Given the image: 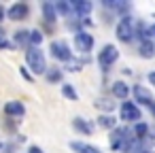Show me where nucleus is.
<instances>
[{"label": "nucleus", "mask_w": 155, "mask_h": 153, "mask_svg": "<svg viewBox=\"0 0 155 153\" xmlns=\"http://www.w3.org/2000/svg\"><path fill=\"white\" fill-rule=\"evenodd\" d=\"M134 36V26H132V19L130 17H123L119 24H117V38L121 43H130Z\"/></svg>", "instance_id": "3"}, {"label": "nucleus", "mask_w": 155, "mask_h": 153, "mask_svg": "<svg viewBox=\"0 0 155 153\" xmlns=\"http://www.w3.org/2000/svg\"><path fill=\"white\" fill-rule=\"evenodd\" d=\"M5 113H7L9 117H21V115L26 113V108H24V104H21V102L11 100V102H7V104H5Z\"/></svg>", "instance_id": "9"}, {"label": "nucleus", "mask_w": 155, "mask_h": 153, "mask_svg": "<svg viewBox=\"0 0 155 153\" xmlns=\"http://www.w3.org/2000/svg\"><path fill=\"white\" fill-rule=\"evenodd\" d=\"M28 153H43V149H41V147H30Z\"/></svg>", "instance_id": "24"}, {"label": "nucleus", "mask_w": 155, "mask_h": 153, "mask_svg": "<svg viewBox=\"0 0 155 153\" xmlns=\"http://www.w3.org/2000/svg\"><path fill=\"white\" fill-rule=\"evenodd\" d=\"M138 51H140V55H142V58L151 60V58L155 55V45H153L149 38H144V41H140V49H138Z\"/></svg>", "instance_id": "12"}, {"label": "nucleus", "mask_w": 155, "mask_h": 153, "mask_svg": "<svg viewBox=\"0 0 155 153\" xmlns=\"http://www.w3.org/2000/svg\"><path fill=\"white\" fill-rule=\"evenodd\" d=\"M72 11H77L79 17H87L91 13V2H85V0H77L72 2Z\"/></svg>", "instance_id": "11"}, {"label": "nucleus", "mask_w": 155, "mask_h": 153, "mask_svg": "<svg viewBox=\"0 0 155 153\" xmlns=\"http://www.w3.org/2000/svg\"><path fill=\"white\" fill-rule=\"evenodd\" d=\"M121 119L123 121H138L140 119V108L134 104V102H123L121 104Z\"/></svg>", "instance_id": "6"}, {"label": "nucleus", "mask_w": 155, "mask_h": 153, "mask_svg": "<svg viewBox=\"0 0 155 153\" xmlns=\"http://www.w3.org/2000/svg\"><path fill=\"white\" fill-rule=\"evenodd\" d=\"M30 43H32L34 47H38V45L43 43V34H41L38 30H30Z\"/></svg>", "instance_id": "21"}, {"label": "nucleus", "mask_w": 155, "mask_h": 153, "mask_svg": "<svg viewBox=\"0 0 155 153\" xmlns=\"http://www.w3.org/2000/svg\"><path fill=\"white\" fill-rule=\"evenodd\" d=\"M5 17H7V11H5V7H2V5H0V22H2Z\"/></svg>", "instance_id": "26"}, {"label": "nucleus", "mask_w": 155, "mask_h": 153, "mask_svg": "<svg viewBox=\"0 0 155 153\" xmlns=\"http://www.w3.org/2000/svg\"><path fill=\"white\" fill-rule=\"evenodd\" d=\"M74 45H77V49H79V51L87 53V51H91V47H94V36L81 30V32H77V34H74Z\"/></svg>", "instance_id": "5"}, {"label": "nucleus", "mask_w": 155, "mask_h": 153, "mask_svg": "<svg viewBox=\"0 0 155 153\" xmlns=\"http://www.w3.org/2000/svg\"><path fill=\"white\" fill-rule=\"evenodd\" d=\"M47 79H49L51 83H55V81L62 79V72H60V70H49V72H47Z\"/></svg>", "instance_id": "23"}, {"label": "nucleus", "mask_w": 155, "mask_h": 153, "mask_svg": "<svg viewBox=\"0 0 155 153\" xmlns=\"http://www.w3.org/2000/svg\"><path fill=\"white\" fill-rule=\"evenodd\" d=\"M62 94H64V98H68V100H77V98H79V94L74 91V87H72L70 83H64V85H62Z\"/></svg>", "instance_id": "17"}, {"label": "nucleus", "mask_w": 155, "mask_h": 153, "mask_svg": "<svg viewBox=\"0 0 155 153\" xmlns=\"http://www.w3.org/2000/svg\"><path fill=\"white\" fill-rule=\"evenodd\" d=\"M21 75H24V77H26V79H28V81H32V77H30V75H28V70H26V68H21Z\"/></svg>", "instance_id": "27"}, {"label": "nucleus", "mask_w": 155, "mask_h": 153, "mask_svg": "<svg viewBox=\"0 0 155 153\" xmlns=\"http://www.w3.org/2000/svg\"><path fill=\"white\" fill-rule=\"evenodd\" d=\"M43 15L47 22H55L58 19V13H55V7L51 2H43Z\"/></svg>", "instance_id": "14"}, {"label": "nucleus", "mask_w": 155, "mask_h": 153, "mask_svg": "<svg viewBox=\"0 0 155 153\" xmlns=\"http://www.w3.org/2000/svg\"><path fill=\"white\" fill-rule=\"evenodd\" d=\"M70 149H72L74 153H102L98 147L87 145V142H81V140H72V142H70Z\"/></svg>", "instance_id": "10"}, {"label": "nucleus", "mask_w": 155, "mask_h": 153, "mask_svg": "<svg viewBox=\"0 0 155 153\" xmlns=\"http://www.w3.org/2000/svg\"><path fill=\"white\" fill-rule=\"evenodd\" d=\"M98 123H100L102 128H106V130H113V128H115V123H117V119H115L113 115H102Z\"/></svg>", "instance_id": "18"}, {"label": "nucleus", "mask_w": 155, "mask_h": 153, "mask_svg": "<svg viewBox=\"0 0 155 153\" xmlns=\"http://www.w3.org/2000/svg\"><path fill=\"white\" fill-rule=\"evenodd\" d=\"M117 58H119L117 47H115V45H104L102 51H100V55H98V64L102 66V70H108V66L115 64Z\"/></svg>", "instance_id": "2"}, {"label": "nucleus", "mask_w": 155, "mask_h": 153, "mask_svg": "<svg viewBox=\"0 0 155 153\" xmlns=\"http://www.w3.org/2000/svg\"><path fill=\"white\" fill-rule=\"evenodd\" d=\"M96 106H98V108H104V111H108V113L115 108V104H113V102H108V100H98V102H96Z\"/></svg>", "instance_id": "22"}, {"label": "nucleus", "mask_w": 155, "mask_h": 153, "mask_svg": "<svg viewBox=\"0 0 155 153\" xmlns=\"http://www.w3.org/2000/svg\"><path fill=\"white\" fill-rule=\"evenodd\" d=\"M72 125H74V130H79V132H83V134H91V125H89L85 119H81V117H74Z\"/></svg>", "instance_id": "15"}, {"label": "nucleus", "mask_w": 155, "mask_h": 153, "mask_svg": "<svg viewBox=\"0 0 155 153\" xmlns=\"http://www.w3.org/2000/svg\"><path fill=\"white\" fill-rule=\"evenodd\" d=\"M149 36H155V24H153V26L149 28Z\"/></svg>", "instance_id": "29"}, {"label": "nucleus", "mask_w": 155, "mask_h": 153, "mask_svg": "<svg viewBox=\"0 0 155 153\" xmlns=\"http://www.w3.org/2000/svg\"><path fill=\"white\" fill-rule=\"evenodd\" d=\"M28 13H30L28 5H24V2H17V5H13V7L9 9L7 17H9V19H13V22H21V19H26V17H28Z\"/></svg>", "instance_id": "7"}, {"label": "nucleus", "mask_w": 155, "mask_h": 153, "mask_svg": "<svg viewBox=\"0 0 155 153\" xmlns=\"http://www.w3.org/2000/svg\"><path fill=\"white\" fill-rule=\"evenodd\" d=\"M149 81H151V83L155 85V72H149Z\"/></svg>", "instance_id": "28"}, {"label": "nucleus", "mask_w": 155, "mask_h": 153, "mask_svg": "<svg viewBox=\"0 0 155 153\" xmlns=\"http://www.w3.org/2000/svg\"><path fill=\"white\" fill-rule=\"evenodd\" d=\"M132 153H151V151H147V149H140V147H138V145H136V147H134V151H132Z\"/></svg>", "instance_id": "25"}, {"label": "nucleus", "mask_w": 155, "mask_h": 153, "mask_svg": "<svg viewBox=\"0 0 155 153\" xmlns=\"http://www.w3.org/2000/svg\"><path fill=\"white\" fill-rule=\"evenodd\" d=\"M134 96H136L138 102H142L144 106H149L151 111H155V100H153V96H151L142 85H136V87H134Z\"/></svg>", "instance_id": "8"}, {"label": "nucleus", "mask_w": 155, "mask_h": 153, "mask_svg": "<svg viewBox=\"0 0 155 153\" xmlns=\"http://www.w3.org/2000/svg\"><path fill=\"white\" fill-rule=\"evenodd\" d=\"M51 55H53L55 60H62V62H70V58H72L70 47H68V43H64V41H53V43H51Z\"/></svg>", "instance_id": "4"}, {"label": "nucleus", "mask_w": 155, "mask_h": 153, "mask_svg": "<svg viewBox=\"0 0 155 153\" xmlns=\"http://www.w3.org/2000/svg\"><path fill=\"white\" fill-rule=\"evenodd\" d=\"M153 140H155V138H153Z\"/></svg>", "instance_id": "30"}, {"label": "nucleus", "mask_w": 155, "mask_h": 153, "mask_svg": "<svg viewBox=\"0 0 155 153\" xmlns=\"http://www.w3.org/2000/svg\"><path fill=\"white\" fill-rule=\"evenodd\" d=\"M15 43H17V45H28V43H30V30H19V32H15Z\"/></svg>", "instance_id": "16"}, {"label": "nucleus", "mask_w": 155, "mask_h": 153, "mask_svg": "<svg viewBox=\"0 0 155 153\" xmlns=\"http://www.w3.org/2000/svg\"><path fill=\"white\" fill-rule=\"evenodd\" d=\"M113 94L117 96V98H121V100H127V94H130V87L123 83V81H117V83H113Z\"/></svg>", "instance_id": "13"}, {"label": "nucleus", "mask_w": 155, "mask_h": 153, "mask_svg": "<svg viewBox=\"0 0 155 153\" xmlns=\"http://www.w3.org/2000/svg\"><path fill=\"white\" fill-rule=\"evenodd\" d=\"M55 11H60L62 15H70V13H72V5H68V2H58V5H55Z\"/></svg>", "instance_id": "20"}, {"label": "nucleus", "mask_w": 155, "mask_h": 153, "mask_svg": "<svg viewBox=\"0 0 155 153\" xmlns=\"http://www.w3.org/2000/svg\"><path fill=\"white\" fill-rule=\"evenodd\" d=\"M147 132H149V128H147V123H136V128H134V138H138V140H142L144 136H147Z\"/></svg>", "instance_id": "19"}, {"label": "nucleus", "mask_w": 155, "mask_h": 153, "mask_svg": "<svg viewBox=\"0 0 155 153\" xmlns=\"http://www.w3.org/2000/svg\"><path fill=\"white\" fill-rule=\"evenodd\" d=\"M26 64H28V68H30L34 75L47 72V62H45V55H43V51H41L38 47H30V49L26 51Z\"/></svg>", "instance_id": "1"}]
</instances>
